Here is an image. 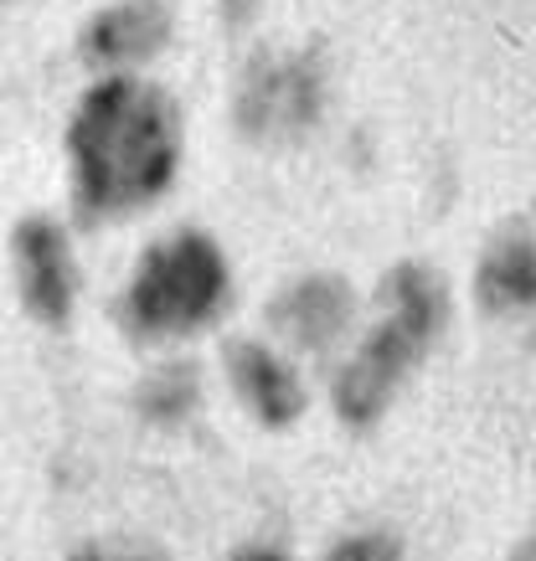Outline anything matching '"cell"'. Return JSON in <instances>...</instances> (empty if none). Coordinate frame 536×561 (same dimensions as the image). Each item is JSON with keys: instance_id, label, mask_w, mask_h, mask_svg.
Returning <instances> with one entry per match:
<instances>
[{"instance_id": "1", "label": "cell", "mask_w": 536, "mask_h": 561, "mask_svg": "<svg viewBox=\"0 0 536 561\" xmlns=\"http://www.w3.org/2000/svg\"><path fill=\"white\" fill-rule=\"evenodd\" d=\"M78 191L93 211H124L160 196L181 154V114L150 83L114 78L83 99L68 129Z\"/></svg>"}, {"instance_id": "2", "label": "cell", "mask_w": 536, "mask_h": 561, "mask_svg": "<svg viewBox=\"0 0 536 561\" xmlns=\"http://www.w3.org/2000/svg\"><path fill=\"white\" fill-rule=\"evenodd\" d=\"M387 294H392V314L372 330V341L335 376V412L346 423H372L392 402V391L408 376V366L429 351V341L444 324V284L429 268L402 263L392 273Z\"/></svg>"}, {"instance_id": "3", "label": "cell", "mask_w": 536, "mask_h": 561, "mask_svg": "<svg viewBox=\"0 0 536 561\" xmlns=\"http://www.w3.org/2000/svg\"><path fill=\"white\" fill-rule=\"evenodd\" d=\"M227 294V268L223 253L196 232L160 242L156 253L139 263L135 289H129V314L139 330H196L202 320H212V309L223 305Z\"/></svg>"}, {"instance_id": "4", "label": "cell", "mask_w": 536, "mask_h": 561, "mask_svg": "<svg viewBox=\"0 0 536 561\" xmlns=\"http://www.w3.org/2000/svg\"><path fill=\"white\" fill-rule=\"evenodd\" d=\"M320 114V68L315 57H263L242 78L238 124L248 135H299Z\"/></svg>"}, {"instance_id": "5", "label": "cell", "mask_w": 536, "mask_h": 561, "mask_svg": "<svg viewBox=\"0 0 536 561\" xmlns=\"http://www.w3.org/2000/svg\"><path fill=\"white\" fill-rule=\"evenodd\" d=\"M16 253H21V289L26 305L42 314L47 324L68 320L72 305V268H68V242L53 221H26L16 232Z\"/></svg>"}, {"instance_id": "6", "label": "cell", "mask_w": 536, "mask_h": 561, "mask_svg": "<svg viewBox=\"0 0 536 561\" xmlns=\"http://www.w3.org/2000/svg\"><path fill=\"white\" fill-rule=\"evenodd\" d=\"M475 294L490 314H526L536 309V232L511 227L505 238L490 242L475 273Z\"/></svg>"}, {"instance_id": "7", "label": "cell", "mask_w": 536, "mask_h": 561, "mask_svg": "<svg viewBox=\"0 0 536 561\" xmlns=\"http://www.w3.org/2000/svg\"><path fill=\"white\" fill-rule=\"evenodd\" d=\"M227 371H232L238 391L248 397V408L259 412L269 427L295 423L299 412H305V387H299L295 371H289L274 351H263V345H253V341L227 345Z\"/></svg>"}, {"instance_id": "8", "label": "cell", "mask_w": 536, "mask_h": 561, "mask_svg": "<svg viewBox=\"0 0 536 561\" xmlns=\"http://www.w3.org/2000/svg\"><path fill=\"white\" fill-rule=\"evenodd\" d=\"M269 320L295 345L320 351V345H330L351 324V289L341 278H305V284H295L269 309Z\"/></svg>"}, {"instance_id": "9", "label": "cell", "mask_w": 536, "mask_h": 561, "mask_svg": "<svg viewBox=\"0 0 536 561\" xmlns=\"http://www.w3.org/2000/svg\"><path fill=\"white\" fill-rule=\"evenodd\" d=\"M171 36V16L166 5H114L88 26L83 47L88 57H104V62H124V57H156Z\"/></svg>"}, {"instance_id": "10", "label": "cell", "mask_w": 536, "mask_h": 561, "mask_svg": "<svg viewBox=\"0 0 536 561\" xmlns=\"http://www.w3.org/2000/svg\"><path fill=\"white\" fill-rule=\"evenodd\" d=\"M326 561H398V541H387V536H351Z\"/></svg>"}, {"instance_id": "11", "label": "cell", "mask_w": 536, "mask_h": 561, "mask_svg": "<svg viewBox=\"0 0 536 561\" xmlns=\"http://www.w3.org/2000/svg\"><path fill=\"white\" fill-rule=\"evenodd\" d=\"M511 561H536V530H532V536H526V541L516 546V557H511Z\"/></svg>"}, {"instance_id": "12", "label": "cell", "mask_w": 536, "mask_h": 561, "mask_svg": "<svg viewBox=\"0 0 536 561\" xmlns=\"http://www.w3.org/2000/svg\"><path fill=\"white\" fill-rule=\"evenodd\" d=\"M242 561H284V557H274V551H253V557H242Z\"/></svg>"}, {"instance_id": "13", "label": "cell", "mask_w": 536, "mask_h": 561, "mask_svg": "<svg viewBox=\"0 0 536 561\" xmlns=\"http://www.w3.org/2000/svg\"><path fill=\"white\" fill-rule=\"evenodd\" d=\"M124 561H166V557H156V551H135V557H124Z\"/></svg>"}, {"instance_id": "14", "label": "cell", "mask_w": 536, "mask_h": 561, "mask_svg": "<svg viewBox=\"0 0 536 561\" xmlns=\"http://www.w3.org/2000/svg\"><path fill=\"white\" fill-rule=\"evenodd\" d=\"M83 561H104V557H83Z\"/></svg>"}]
</instances>
